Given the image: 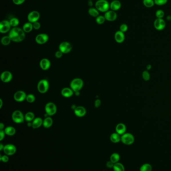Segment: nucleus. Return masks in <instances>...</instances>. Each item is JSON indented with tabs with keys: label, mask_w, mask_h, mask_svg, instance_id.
Listing matches in <instances>:
<instances>
[{
	"label": "nucleus",
	"mask_w": 171,
	"mask_h": 171,
	"mask_svg": "<svg viewBox=\"0 0 171 171\" xmlns=\"http://www.w3.org/2000/svg\"><path fill=\"white\" fill-rule=\"evenodd\" d=\"M33 26L32 23L30 22L26 23L23 26V30H24L25 32L30 33L33 30Z\"/></svg>",
	"instance_id": "27"
},
{
	"label": "nucleus",
	"mask_w": 171,
	"mask_h": 171,
	"mask_svg": "<svg viewBox=\"0 0 171 171\" xmlns=\"http://www.w3.org/2000/svg\"><path fill=\"white\" fill-rule=\"evenodd\" d=\"M12 119L14 123L16 124H22L25 121V115L20 110H16L13 113Z\"/></svg>",
	"instance_id": "5"
},
{
	"label": "nucleus",
	"mask_w": 171,
	"mask_h": 171,
	"mask_svg": "<svg viewBox=\"0 0 171 171\" xmlns=\"http://www.w3.org/2000/svg\"><path fill=\"white\" fill-rule=\"evenodd\" d=\"M27 95L24 91H17L14 95L15 101L17 102H22L26 99Z\"/></svg>",
	"instance_id": "14"
},
{
	"label": "nucleus",
	"mask_w": 171,
	"mask_h": 171,
	"mask_svg": "<svg viewBox=\"0 0 171 171\" xmlns=\"http://www.w3.org/2000/svg\"><path fill=\"white\" fill-rule=\"evenodd\" d=\"M142 77H143V79L146 81H148L150 79L151 76H150V74L148 72V71H144L142 73Z\"/></svg>",
	"instance_id": "39"
},
{
	"label": "nucleus",
	"mask_w": 171,
	"mask_h": 171,
	"mask_svg": "<svg viewBox=\"0 0 171 171\" xmlns=\"http://www.w3.org/2000/svg\"><path fill=\"white\" fill-rule=\"evenodd\" d=\"M116 131L118 134L122 135L126 133V126L123 123H119L116 125Z\"/></svg>",
	"instance_id": "21"
},
{
	"label": "nucleus",
	"mask_w": 171,
	"mask_h": 171,
	"mask_svg": "<svg viewBox=\"0 0 171 171\" xmlns=\"http://www.w3.org/2000/svg\"><path fill=\"white\" fill-rule=\"evenodd\" d=\"M53 119L50 116L46 117L45 119L43 120V126L45 128L48 129L49 128L53 125Z\"/></svg>",
	"instance_id": "24"
},
{
	"label": "nucleus",
	"mask_w": 171,
	"mask_h": 171,
	"mask_svg": "<svg viewBox=\"0 0 171 171\" xmlns=\"http://www.w3.org/2000/svg\"><path fill=\"white\" fill-rule=\"evenodd\" d=\"M9 158L8 155H4V156L1 157V161H2L3 162H4V163L7 162L9 161Z\"/></svg>",
	"instance_id": "44"
},
{
	"label": "nucleus",
	"mask_w": 171,
	"mask_h": 171,
	"mask_svg": "<svg viewBox=\"0 0 171 171\" xmlns=\"http://www.w3.org/2000/svg\"><path fill=\"white\" fill-rule=\"evenodd\" d=\"M4 131L6 133V135H8L9 136H14L16 132L15 128L12 126H8V127L5 128Z\"/></svg>",
	"instance_id": "26"
},
{
	"label": "nucleus",
	"mask_w": 171,
	"mask_h": 171,
	"mask_svg": "<svg viewBox=\"0 0 171 171\" xmlns=\"http://www.w3.org/2000/svg\"><path fill=\"white\" fill-rule=\"evenodd\" d=\"M122 7V4L118 0H114L110 4V8L112 10L117 11Z\"/></svg>",
	"instance_id": "23"
},
{
	"label": "nucleus",
	"mask_w": 171,
	"mask_h": 171,
	"mask_svg": "<svg viewBox=\"0 0 171 171\" xmlns=\"http://www.w3.org/2000/svg\"><path fill=\"white\" fill-rule=\"evenodd\" d=\"M75 93L76 96H79V95H80L79 91H78V92H75Z\"/></svg>",
	"instance_id": "56"
},
{
	"label": "nucleus",
	"mask_w": 171,
	"mask_h": 171,
	"mask_svg": "<svg viewBox=\"0 0 171 171\" xmlns=\"http://www.w3.org/2000/svg\"><path fill=\"white\" fill-rule=\"evenodd\" d=\"M128 30V26L126 24H122L120 26V31L123 33H125L127 32Z\"/></svg>",
	"instance_id": "41"
},
{
	"label": "nucleus",
	"mask_w": 171,
	"mask_h": 171,
	"mask_svg": "<svg viewBox=\"0 0 171 171\" xmlns=\"http://www.w3.org/2000/svg\"><path fill=\"white\" fill-rule=\"evenodd\" d=\"M9 22L10 23L11 26V27H13V28L17 27L19 24V20L18 19L16 18H13L11 19L9 21Z\"/></svg>",
	"instance_id": "35"
},
{
	"label": "nucleus",
	"mask_w": 171,
	"mask_h": 171,
	"mask_svg": "<svg viewBox=\"0 0 171 171\" xmlns=\"http://www.w3.org/2000/svg\"><path fill=\"white\" fill-rule=\"evenodd\" d=\"M9 36L10 37L13 42H21L24 40L25 38V32L23 29L19 27L13 28L9 32Z\"/></svg>",
	"instance_id": "1"
},
{
	"label": "nucleus",
	"mask_w": 171,
	"mask_h": 171,
	"mask_svg": "<svg viewBox=\"0 0 171 171\" xmlns=\"http://www.w3.org/2000/svg\"><path fill=\"white\" fill-rule=\"evenodd\" d=\"M112 169L114 171H125V168L124 165L119 162L114 164Z\"/></svg>",
	"instance_id": "29"
},
{
	"label": "nucleus",
	"mask_w": 171,
	"mask_h": 171,
	"mask_svg": "<svg viewBox=\"0 0 171 171\" xmlns=\"http://www.w3.org/2000/svg\"><path fill=\"white\" fill-rule=\"evenodd\" d=\"M25 1V0H13V2L16 5H20L22 4Z\"/></svg>",
	"instance_id": "46"
},
{
	"label": "nucleus",
	"mask_w": 171,
	"mask_h": 171,
	"mask_svg": "<svg viewBox=\"0 0 171 171\" xmlns=\"http://www.w3.org/2000/svg\"><path fill=\"white\" fill-rule=\"evenodd\" d=\"M114 39L118 43H122L125 40V35L124 33L120 31H116L114 34Z\"/></svg>",
	"instance_id": "19"
},
{
	"label": "nucleus",
	"mask_w": 171,
	"mask_h": 171,
	"mask_svg": "<svg viewBox=\"0 0 171 171\" xmlns=\"http://www.w3.org/2000/svg\"><path fill=\"white\" fill-rule=\"evenodd\" d=\"M168 0H154L155 5L158 6H163L167 4Z\"/></svg>",
	"instance_id": "40"
},
{
	"label": "nucleus",
	"mask_w": 171,
	"mask_h": 171,
	"mask_svg": "<svg viewBox=\"0 0 171 171\" xmlns=\"http://www.w3.org/2000/svg\"><path fill=\"white\" fill-rule=\"evenodd\" d=\"M106 20L104 16H98V17H96V22L98 24L102 25L105 22Z\"/></svg>",
	"instance_id": "38"
},
{
	"label": "nucleus",
	"mask_w": 171,
	"mask_h": 171,
	"mask_svg": "<svg viewBox=\"0 0 171 171\" xmlns=\"http://www.w3.org/2000/svg\"><path fill=\"white\" fill-rule=\"evenodd\" d=\"M39 65L42 70L47 71L49 70L51 66V62L48 59H42L39 63Z\"/></svg>",
	"instance_id": "17"
},
{
	"label": "nucleus",
	"mask_w": 171,
	"mask_h": 171,
	"mask_svg": "<svg viewBox=\"0 0 171 171\" xmlns=\"http://www.w3.org/2000/svg\"><path fill=\"white\" fill-rule=\"evenodd\" d=\"M88 5H89L90 7H92V6L93 3H92V2L91 0H90V1H88Z\"/></svg>",
	"instance_id": "51"
},
{
	"label": "nucleus",
	"mask_w": 171,
	"mask_h": 171,
	"mask_svg": "<svg viewBox=\"0 0 171 171\" xmlns=\"http://www.w3.org/2000/svg\"><path fill=\"white\" fill-rule=\"evenodd\" d=\"M33 28L35 30H39V29L41 28V24L38 22L34 23L33 24Z\"/></svg>",
	"instance_id": "42"
},
{
	"label": "nucleus",
	"mask_w": 171,
	"mask_h": 171,
	"mask_svg": "<svg viewBox=\"0 0 171 171\" xmlns=\"http://www.w3.org/2000/svg\"><path fill=\"white\" fill-rule=\"evenodd\" d=\"M13 75L10 72L6 71L1 75V80L3 82L7 83L10 82L12 80Z\"/></svg>",
	"instance_id": "16"
},
{
	"label": "nucleus",
	"mask_w": 171,
	"mask_h": 171,
	"mask_svg": "<svg viewBox=\"0 0 171 171\" xmlns=\"http://www.w3.org/2000/svg\"><path fill=\"white\" fill-rule=\"evenodd\" d=\"M12 40L9 36L3 37L1 39V43L4 46H8L10 44Z\"/></svg>",
	"instance_id": "34"
},
{
	"label": "nucleus",
	"mask_w": 171,
	"mask_h": 171,
	"mask_svg": "<svg viewBox=\"0 0 171 171\" xmlns=\"http://www.w3.org/2000/svg\"><path fill=\"white\" fill-rule=\"evenodd\" d=\"M95 6L96 8L101 12H106L110 8V4L106 0H98Z\"/></svg>",
	"instance_id": "2"
},
{
	"label": "nucleus",
	"mask_w": 171,
	"mask_h": 171,
	"mask_svg": "<svg viewBox=\"0 0 171 171\" xmlns=\"http://www.w3.org/2000/svg\"><path fill=\"white\" fill-rule=\"evenodd\" d=\"M121 142L124 145H132L134 142V136L130 133H124L121 136Z\"/></svg>",
	"instance_id": "7"
},
{
	"label": "nucleus",
	"mask_w": 171,
	"mask_h": 171,
	"mask_svg": "<svg viewBox=\"0 0 171 171\" xmlns=\"http://www.w3.org/2000/svg\"><path fill=\"white\" fill-rule=\"evenodd\" d=\"M154 26L157 30H163L166 26V21L163 19L157 18L154 22Z\"/></svg>",
	"instance_id": "9"
},
{
	"label": "nucleus",
	"mask_w": 171,
	"mask_h": 171,
	"mask_svg": "<svg viewBox=\"0 0 171 171\" xmlns=\"http://www.w3.org/2000/svg\"><path fill=\"white\" fill-rule=\"evenodd\" d=\"M147 70H150V69H151V65H148V66H147Z\"/></svg>",
	"instance_id": "53"
},
{
	"label": "nucleus",
	"mask_w": 171,
	"mask_h": 171,
	"mask_svg": "<svg viewBox=\"0 0 171 171\" xmlns=\"http://www.w3.org/2000/svg\"><path fill=\"white\" fill-rule=\"evenodd\" d=\"M35 100H36V98H35V96L32 94H30L27 95L26 100L28 103H34L35 102Z\"/></svg>",
	"instance_id": "37"
},
{
	"label": "nucleus",
	"mask_w": 171,
	"mask_h": 171,
	"mask_svg": "<svg viewBox=\"0 0 171 171\" xmlns=\"http://www.w3.org/2000/svg\"><path fill=\"white\" fill-rule=\"evenodd\" d=\"M104 16L106 21L110 22H113L116 20L118 17V15L116 11L110 10L105 13Z\"/></svg>",
	"instance_id": "15"
},
{
	"label": "nucleus",
	"mask_w": 171,
	"mask_h": 171,
	"mask_svg": "<svg viewBox=\"0 0 171 171\" xmlns=\"http://www.w3.org/2000/svg\"><path fill=\"white\" fill-rule=\"evenodd\" d=\"M73 91L70 88H64L62 89L61 94L63 97L65 98H70L74 94Z\"/></svg>",
	"instance_id": "20"
},
{
	"label": "nucleus",
	"mask_w": 171,
	"mask_h": 171,
	"mask_svg": "<svg viewBox=\"0 0 171 171\" xmlns=\"http://www.w3.org/2000/svg\"><path fill=\"white\" fill-rule=\"evenodd\" d=\"M110 140L112 143H119L120 141H121V135L118 134V133L116 132L112 133V134L110 135Z\"/></svg>",
	"instance_id": "25"
},
{
	"label": "nucleus",
	"mask_w": 171,
	"mask_h": 171,
	"mask_svg": "<svg viewBox=\"0 0 171 171\" xmlns=\"http://www.w3.org/2000/svg\"><path fill=\"white\" fill-rule=\"evenodd\" d=\"M88 14L93 17H98L99 16V11L94 8H90L88 10Z\"/></svg>",
	"instance_id": "31"
},
{
	"label": "nucleus",
	"mask_w": 171,
	"mask_h": 171,
	"mask_svg": "<svg viewBox=\"0 0 171 171\" xmlns=\"http://www.w3.org/2000/svg\"><path fill=\"white\" fill-rule=\"evenodd\" d=\"M11 26L10 22L7 20H3L0 23V32L5 34L10 31Z\"/></svg>",
	"instance_id": "11"
},
{
	"label": "nucleus",
	"mask_w": 171,
	"mask_h": 171,
	"mask_svg": "<svg viewBox=\"0 0 171 171\" xmlns=\"http://www.w3.org/2000/svg\"><path fill=\"white\" fill-rule=\"evenodd\" d=\"M83 86V81L81 79L75 78L71 81L70 84V88L75 93L76 92L80 91Z\"/></svg>",
	"instance_id": "3"
},
{
	"label": "nucleus",
	"mask_w": 171,
	"mask_h": 171,
	"mask_svg": "<svg viewBox=\"0 0 171 171\" xmlns=\"http://www.w3.org/2000/svg\"><path fill=\"white\" fill-rule=\"evenodd\" d=\"M4 146H3L2 144H0V151H2L4 150Z\"/></svg>",
	"instance_id": "50"
},
{
	"label": "nucleus",
	"mask_w": 171,
	"mask_h": 171,
	"mask_svg": "<svg viewBox=\"0 0 171 171\" xmlns=\"http://www.w3.org/2000/svg\"><path fill=\"white\" fill-rule=\"evenodd\" d=\"M5 128V125L3 123H1L0 124V130H4Z\"/></svg>",
	"instance_id": "49"
},
{
	"label": "nucleus",
	"mask_w": 171,
	"mask_h": 171,
	"mask_svg": "<svg viewBox=\"0 0 171 171\" xmlns=\"http://www.w3.org/2000/svg\"><path fill=\"white\" fill-rule=\"evenodd\" d=\"M101 104H102V102H101V101L100 100V99L96 100V101H95V102H94L95 107L96 108H99Z\"/></svg>",
	"instance_id": "48"
},
{
	"label": "nucleus",
	"mask_w": 171,
	"mask_h": 171,
	"mask_svg": "<svg viewBox=\"0 0 171 171\" xmlns=\"http://www.w3.org/2000/svg\"><path fill=\"white\" fill-rule=\"evenodd\" d=\"M155 15H156V17L157 18L163 19V18L165 16V12H164L163 10L159 9L156 12Z\"/></svg>",
	"instance_id": "36"
},
{
	"label": "nucleus",
	"mask_w": 171,
	"mask_h": 171,
	"mask_svg": "<svg viewBox=\"0 0 171 171\" xmlns=\"http://www.w3.org/2000/svg\"><path fill=\"white\" fill-rule=\"evenodd\" d=\"M74 114L78 117H83L86 114V110L84 107L82 106H77L74 110Z\"/></svg>",
	"instance_id": "18"
},
{
	"label": "nucleus",
	"mask_w": 171,
	"mask_h": 171,
	"mask_svg": "<svg viewBox=\"0 0 171 171\" xmlns=\"http://www.w3.org/2000/svg\"><path fill=\"white\" fill-rule=\"evenodd\" d=\"M120 160V156L118 153H114L110 156V161H112V163L116 164L118 163Z\"/></svg>",
	"instance_id": "30"
},
{
	"label": "nucleus",
	"mask_w": 171,
	"mask_h": 171,
	"mask_svg": "<svg viewBox=\"0 0 171 171\" xmlns=\"http://www.w3.org/2000/svg\"><path fill=\"white\" fill-rule=\"evenodd\" d=\"M3 102L2 100V99H0V109L2 108L3 106Z\"/></svg>",
	"instance_id": "52"
},
{
	"label": "nucleus",
	"mask_w": 171,
	"mask_h": 171,
	"mask_svg": "<svg viewBox=\"0 0 171 171\" xmlns=\"http://www.w3.org/2000/svg\"><path fill=\"white\" fill-rule=\"evenodd\" d=\"M35 118L34 114L31 112H27L25 115V121L27 122H32Z\"/></svg>",
	"instance_id": "28"
},
{
	"label": "nucleus",
	"mask_w": 171,
	"mask_h": 171,
	"mask_svg": "<svg viewBox=\"0 0 171 171\" xmlns=\"http://www.w3.org/2000/svg\"><path fill=\"white\" fill-rule=\"evenodd\" d=\"M40 18V13L36 11H33L31 12L27 17L29 22L31 23L32 24H33L34 23L38 22V21L39 20Z\"/></svg>",
	"instance_id": "10"
},
{
	"label": "nucleus",
	"mask_w": 171,
	"mask_h": 171,
	"mask_svg": "<svg viewBox=\"0 0 171 171\" xmlns=\"http://www.w3.org/2000/svg\"></svg>",
	"instance_id": "57"
},
{
	"label": "nucleus",
	"mask_w": 171,
	"mask_h": 171,
	"mask_svg": "<svg viewBox=\"0 0 171 171\" xmlns=\"http://www.w3.org/2000/svg\"><path fill=\"white\" fill-rule=\"evenodd\" d=\"M143 3L144 6L148 8L153 7L155 5L154 0H143Z\"/></svg>",
	"instance_id": "32"
},
{
	"label": "nucleus",
	"mask_w": 171,
	"mask_h": 171,
	"mask_svg": "<svg viewBox=\"0 0 171 171\" xmlns=\"http://www.w3.org/2000/svg\"><path fill=\"white\" fill-rule=\"evenodd\" d=\"M6 135V133L5 132L4 130H0V141H2L4 139Z\"/></svg>",
	"instance_id": "45"
},
{
	"label": "nucleus",
	"mask_w": 171,
	"mask_h": 171,
	"mask_svg": "<svg viewBox=\"0 0 171 171\" xmlns=\"http://www.w3.org/2000/svg\"><path fill=\"white\" fill-rule=\"evenodd\" d=\"M27 125L29 127H32V122H28Z\"/></svg>",
	"instance_id": "55"
},
{
	"label": "nucleus",
	"mask_w": 171,
	"mask_h": 171,
	"mask_svg": "<svg viewBox=\"0 0 171 171\" xmlns=\"http://www.w3.org/2000/svg\"><path fill=\"white\" fill-rule=\"evenodd\" d=\"M76 108V106H75V105H72L71 108L72 110H74Z\"/></svg>",
	"instance_id": "54"
},
{
	"label": "nucleus",
	"mask_w": 171,
	"mask_h": 171,
	"mask_svg": "<svg viewBox=\"0 0 171 171\" xmlns=\"http://www.w3.org/2000/svg\"><path fill=\"white\" fill-rule=\"evenodd\" d=\"M63 53L61 52L60 50L57 51L55 53V57L57 59L61 58L63 56Z\"/></svg>",
	"instance_id": "43"
},
{
	"label": "nucleus",
	"mask_w": 171,
	"mask_h": 171,
	"mask_svg": "<svg viewBox=\"0 0 171 171\" xmlns=\"http://www.w3.org/2000/svg\"><path fill=\"white\" fill-rule=\"evenodd\" d=\"M3 151L6 155L12 156L16 152V147L13 144H7L4 146Z\"/></svg>",
	"instance_id": "13"
},
{
	"label": "nucleus",
	"mask_w": 171,
	"mask_h": 171,
	"mask_svg": "<svg viewBox=\"0 0 171 171\" xmlns=\"http://www.w3.org/2000/svg\"><path fill=\"white\" fill-rule=\"evenodd\" d=\"M49 40V36L46 34H40L37 35L35 38V41L39 45L44 44Z\"/></svg>",
	"instance_id": "12"
},
{
	"label": "nucleus",
	"mask_w": 171,
	"mask_h": 171,
	"mask_svg": "<svg viewBox=\"0 0 171 171\" xmlns=\"http://www.w3.org/2000/svg\"><path fill=\"white\" fill-rule=\"evenodd\" d=\"M152 167L151 164L149 163H145L141 166L140 169V171H152Z\"/></svg>",
	"instance_id": "33"
},
{
	"label": "nucleus",
	"mask_w": 171,
	"mask_h": 171,
	"mask_svg": "<svg viewBox=\"0 0 171 171\" xmlns=\"http://www.w3.org/2000/svg\"><path fill=\"white\" fill-rule=\"evenodd\" d=\"M45 111L48 116H53L57 113V106L54 103L49 102L45 105Z\"/></svg>",
	"instance_id": "6"
},
{
	"label": "nucleus",
	"mask_w": 171,
	"mask_h": 171,
	"mask_svg": "<svg viewBox=\"0 0 171 171\" xmlns=\"http://www.w3.org/2000/svg\"><path fill=\"white\" fill-rule=\"evenodd\" d=\"M43 120L40 117L35 118L34 120L32 122V127L33 129H38L43 125Z\"/></svg>",
	"instance_id": "22"
},
{
	"label": "nucleus",
	"mask_w": 171,
	"mask_h": 171,
	"mask_svg": "<svg viewBox=\"0 0 171 171\" xmlns=\"http://www.w3.org/2000/svg\"><path fill=\"white\" fill-rule=\"evenodd\" d=\"M72 49V45L68 42H63L61 43L59 46V50L63 54H68L71 52Z\"/></svg>",
	"instance_id": "8"
},
{
	"label": "nucleus",
	"mask_w": 171,
	"mask_h": 171,
	"mask_svg": "<svg viewBox=\"0 0 171 171\" xmlns=\"http://www.w3.org/2000/svg\"><path fill=\"white\" fill-rule=\"evenodd\" d=\"M114 164V163H112V161H108L106 163V167H108L109 169H112V168H113Z\"/></svg>",
	"instance_id": "47"
},
{
	"label": "nucleus",
	"mask_w": 171,
	"mask_h": 171,
	"mask_svg": "<svg viewBox=\"0 0 171 171\" xmlns=\"http://www.w3.org/2000/svg\"><path fill=\"white\" fill-rule=\"evenodd\" d=\"M49 88V82L46 79H42L39 81L37 85V89L39 93L45 94L47 93Z\"/></svg>",
	"instance_id": "4"
}]
</instances>
